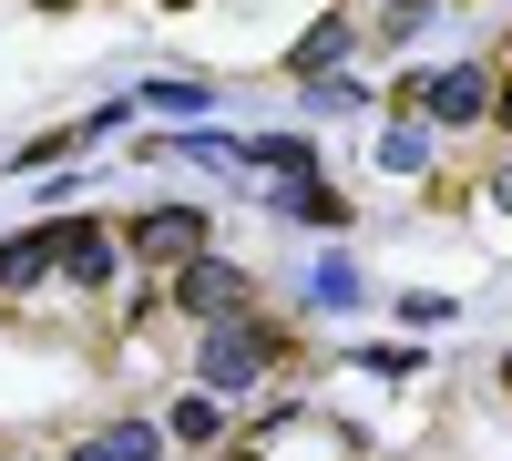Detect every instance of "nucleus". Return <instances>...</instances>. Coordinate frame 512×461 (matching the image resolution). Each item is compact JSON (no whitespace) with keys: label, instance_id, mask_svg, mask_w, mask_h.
<instances>
[{"label":"nucleus","instance_id":"1","mask_svg":"<svg viewBox=\"0 0 512 461\" xmlns=\"http://www.w3.org/2000/svg\"><path fill=\"white\" fill-rule=\"evenodd\" d=\"M267 349H277V339H267V328H256L246 308H236V318H205V349H195V380L216 390V400H236V390L256 380V369H267Z\"/></svg>","mask_w":512,"mask_h":461},{"label":"nucleus","instance_id":"2","mask_svg":"<svg viewBox=\"0 0 512 461\" xmlns=\"http://www.w3.org/2000/svg\"><path fill=\"white\" fill-rule=\"evenodd\" d=\"M400 113H441V123H482L492 113V72H431V82H400Z\"/></svg>","mask_w":512,"mask_h":461},{"label":"nucleus","instance_id":"3","mask_svg":"<svg viewBox=\"0 0 512 461\" xmlns=\"http://www.w3.org/2000/svg\"><path fill=\"white\" fill-rule=\"evenodd\" d=\"M175 308H195V318H236V308H246V277H236L226 257H205V246H195V257L175 267Z\"/></svg>","mask_w":512,"mask_h":461},{"label":"nucleus","instance_id":"4","mask_svg":"<svg viewBox=\"0 0 512 461\" xmlns=\"http://www.w3.org/2000/svg\"><path fill=\"white\" fill-rule=\"evenodd\" d=\"M195 246H205V205H154V216L134 226V257L144 267H185Z\"/></svg>","mask_w":512,"mask_h":461},{"label":"nucleus","instance_id":"5","mask_svg":"<svg viewBox=\"0 0 512 461\" xmlns=\"http://www.w3.org/2000/svg\"><path fill=\"white\" fill-rule=\"evenodd\" d=\"M52 267H62L72 287H103V277H113V236H103V226H82V216H72V226L52 236Z\"/></svg>","mask_w":512,"mask_h":461},{"label":"nucleus","instance_id":"6","mask_svg":"<svg viewBox=\"0 0 512 461\" xmlns=\"http://www.w3.org/2000/svg\"><path fill=\"white\" fill-rule=\"evenodd\" d=\"M164 431H175V441H195V451H205V441H226V400H216V390H195Z\"/></svg>","mask_w":512,"mask_h":461},{"label":"nucleus","instance_id":"7","mask_svg":"<svg viewBox=\"0 0 512 461\" xmlns=\"http://www.w3.org/2000/svg\"><path fill=\"white\" fill-rule=\"evenodd\" d=\"M31 277H52V236H11L0 246V287H31Z\"/></svg>","mask_w":512,"mask_h":461},{"label":"nucleus","instance_id":"8","mask_svg":"<svg viewBox=\"0 0 512 461\" xmlns=\"http://www.w3.org/2000/svg\"><path fill=\"white\" fill-rule=\"evenodd\" d=\"M338 52H349V21H318V31L297 41V52H287V72H328Z\"/></svg>","mask_w":512,"mask_h":461},{"label":"nucleus","instance_id":"9","mask_svg":"<svg viewBox=\"0 0 512 461\" xmlns=\"http://www.w3.org/2000/svg\"><path fill=\"white\" fill-rule=\"evenodd\" d=\"M287 216H308V226H349V195H328V185H287Z\"/></svg>","mask_w":512,"mask_h":461},{"label":"nucleus","instance_id":"10","mask_svg":"<svg viewBox=\"0 0 512 461\" xmlns=\"http://www.w3.org/2000/svg\"><path fill=\"white\" fill-rule=\"evenodd\" d=\"M82 461H154V431H144V421H134V431H103Z\"/></svg>","mask_w":512,"mask_h":461},{"label":"nucleus","instance_id":"11","mask_svg":"<svg viewBox=\"0 0 512 461\" xmlns=\"http://www.w3.org/2000/svg\"><path fill=\"white\" fill-rule=\"evenodd\" d=\"M492 113H502V134H512V93H492Z\"/></svg>","mask_w":512,"mask_h":461},{"label":"nucleus","instance_id":"12","mask_svg":"<svg viewBox=\"0 0 512 461\" xmlns=\"http://www.w3.org/2000/svg\"><path fill=\"white\" fill-rule=\"evenodd\" d=\"M164 11H195V0H164Z\"/></svg>","mask_w":512,"mask_h":461},{"label":"nucleus","instance_id":"13","mask_svg":"<svg viewBox=\"0 0 512 461\" xmlns=\"http://www.w3.org/2000/svg\"><path fill=\"white\" fill-rule=\"evenodd\" d=\"M502 390H512V359H502Z\"/></svg>","mask_w":512,"mask_h":461},{"label":"nucleus","instance_id":"14","mask_svg":"<svg viewBox=\"0 0 512 461\" xmlns=\"http://www.w3.org/2000/svg\"><path fill=\"white\" fill-rule=\"evenodd\" d=\"M226 461H256V451H226Z\"/></svg>","mask_w":512,"mask_h":461}]
</instances>
